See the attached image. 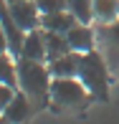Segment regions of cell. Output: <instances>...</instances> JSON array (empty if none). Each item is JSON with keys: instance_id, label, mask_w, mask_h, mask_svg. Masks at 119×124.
<instances>
[{"instance_id": "1", "label": "cell", "mask_w": 119, "mask_h": 124, "mask_svg": "<svg viewBox=\"0 0 119 124\" xmlns=\"http://www.w3.org/2000/svg\"><path fill=\"white\" fill-rule=\"evenodd\" d=\"M15 74H18V91H23L28 99L43 101L51 96V76L48 66L43 61H31V58H15Z\"/></svg>"}, {"instance_id": "2", "label": "cell", "mask_w": 119, "mask_h": 124, "mask_svg": "<svg viewBox=\"0 0 119 124\" xmlns=\"http://www.w3.org/2000/svg\"><path fill=\"white\" fill-rule=\"evenodd\" d=\"M79 81L86 86L91 99H96V101L109 99V63L101 56V51L94 48L89 53H81V61H79Z\"/></svg>"}, {"instance_id": "3", "label": "cell", "mask_w": 119, "mask_h": 124, "mask_svg": "<svg viewBox=\"0 0 119 124\" xmlns=\"http://www.w3.org/2000/svg\"><path fill=\"white\" fill-rule=\"evenodd\" d=\"M91 94L86 91L79 78H53L51 81V101L61 109H76L89 101Z\"/></svg>"}, {"instance_id": "4", "label": "cell", "mask_w": 119, "mask_h": 124, "mask_svg": "<svg viewBox=\"0 0 119 124\" xmlns=\"http://www.w3.org/2000/svg\"><path fill=\"white\" fill-rule=\"evenodd\" d=\"M94 31H96V46H101V56L109 63V71H119V18Z\"/></svg>"}, {"instance_id": "5", "label": "cell", "mask_w": 119, "mask_h": 124, "mask_svg": "<svg viewBox=\"0 0 119 124\" xmlns=\"http://www.w3.org/2000/svg\"><path fill=\"white\" fill-rule=\"evenodd\" d=\"M10 15L23 31H36L41 28V10H38L36 0H20V3H10Z\"/></svg>"}, {"instance_id": "6", "label": "cell", "mask_w": 119, "mask_h": 124, "mask_svg": "<svg viewBox=\"0 0 119 124\" xmlns=\"http://www.w3.org/2000/svg\"><path fill=\"white\" fill-rule=\"evenodd\" d=\"M66 41H69L71 51L76 53H89V51L96 48V31L91 25H84V23H76L69 28L66 33Z\"/></svg>"}, {"instance_id": "7", "label": "cell", "mask_w": 119, "mask_h": 124, "mask_svg": "<svg viewBox=\"0 0 119 124\" xmlns=\"http://www.w3.org/2000/svg\"><path fill=\"white\" fill-rule=\"evenodd\" d=\"M79 61H81V53L71 51L61 58L48 61V71L53 78H79Z\"/></svg>"}, {"instance_id": "8", "label": "cell", "mask_w": 119, "mask_h": 124, "mask_svg": "<svg viewBox=\"0 0 119 124\" xmlns=\"http://www.w3.org/2000/svg\"><path fill=\"white\" fill-rule=\"evenodd\" d=\"M28 116H31V99L23 91H15L10 104L3 109V119H5V124H23Z\"/></svg>"}, {"instance_id": "9", "label": "cell", "mask_w": 119, "mask_h": 124, "mask_svg": "<svg viewBox=\"0 0 119 124\" xmlns=\"http://www.w3.org/2000/svg\"><path fill=\"white\" fill-rule=\"evenodd\" d=\"M20 56H23V58H31V61H46V38H43V28H36V31L25 33Z\"/></svg>"}, {"instance_id": "10", "label": "cell", "mask_w": 119, "mask_h": 124, "mask_svg": "<svg viewBox=\"0 0 119 124\" xmlns=\"http://www.w3.org/2000/svg\"><path fill=\"white\" fill-rule=\"evenodd\" d=\"M76 25V18L69 10H58L51 15H41V28L43 31H53V33H69V28Z\"/></svg>"}, {"instance_id": "11", "label": "cell", "mask_w": 119, "mask_h": 124, "mask_svg": "<svg viewBox=\"0 0 119 124\" xmlns=\"http://www.w3.org/2000/svg\"><path fill=\"white\" fill-rule=\"evenodd\" d=\"M43 38H46V61L61 58V56L71 53V46L66 41V33H53V31H43Z\"/></svg>"}, {"instance_id": "12", "label": "cell", "mask_w": 119, "mask_h": 124, "mask_svg": "<svg viewBox=\"0 0 119 124\" xmlns=\"http://www.w3.org/2000/svg\"><path fill=\"white\" fill-rule=\"evenodd\" d=\"M94 3V23H114L119 18V0H91Z\"/></svg>"}, {"instance_id": "13", "label": "cell", "mask_w": 119, "mask_h": 124, "mask_svg": "<svg viewBox=\"0 0 119 124\" xmlns=\"http://www.w3.org/2000/svg\"><path fill=\"white\" fill-rule=\"evenodd\" d=\"M66 10L76 18V23H84V25L94 23V3L91 0H66Z\"/></svg>"}, {"instance_id": "14", "label": "cell", "mask_w": 119, "mask_h": 124, "mask_svg": "<svg viewBox=\"0 0 119 124\" xmlns=\"http://www.w3.org/2000/svg\"><path fill=\"white\" fill-rule=\"evenodd\" d=\"M0 81L18 89V74H15V61L10 58L8 51H0Z\"/></svg>"}, {"instance_id": "15", "label": "cell", "mask_w": 119, "mask_h": 124, "mask_svg": "<svg viewBox=\"0 0 119 124\" xmlns=\"http://www.w3.org/2000/svg\"><path fill=\"white\" fill-rule=\"evenodd\" d=\"M41 15H51V13H58V10H66V0H36Z\"/></svg>"}, {"instance_id": "16", "label": "cell", "mask_w": 119, "mask_h": 124, "mask_svg": "<svg viewBox=\"0 0 119 124\" xmlns=\"http://www.w3.org/2000/svg\"><path fill=\"white\" fill-rule=\"evenodd\" d=\"M13 96H15V89L0 81V114H3V109L10 104V99H13Z\"/></svg>"}, {"instance_id": "17", "label": "cell", "mask_w": 119, "mask_h": 124, "mask_svg": "<svg viewBox=\"0 0 119 124\" xmlns=\"http://www.w3.org/2000/svg\"><path fill=\"white\" fill-rule=\"evenodd\" d=\"M0 51H8V38H5V31H3V23H0Z\"/></svg>"}, {"instance_id": "18", "label": "cell", "mask_w": 119, "mask_h": 124, "mask_svg": "<svg viewBox=\"0 0 119 124\" xmlns=\"http://www.w3.org/2000/svg\"><path fill=\"white\" fill-rule=\"evenodd\" d=\"M5 3H8V5H10V3H20V0H5Z\"/></svg>"}, {"instance_id": "19", "label": "cell", "mask_w": 119, "mask_h": 124, "mask_svg": "<svg viewBox=\"0 0 119 124\" xmlns=\"http://www.w3.org/2000/svg\"><path fill=\"white\" fill-rule=\"evenodd\" d=\"M0 124H5V119H3V114H0Z\"/></svg>"}]
</instances>
